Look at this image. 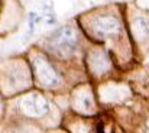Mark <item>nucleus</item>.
<instances>
[{"label": "nucleus", "mask_w": 149, "mask_h": 133, "mask_svg": "<svg viewBox=\"0 0 149 133\" xmlns=\"http://www.w3.org/2000/svg\"><path fill=\"white\" fill-rule=\"evenodd\" d=\"M35 68H36L38 78L41 80V83H42L44 86L52 87V86L56 84V72L52 70V67H51L47 61H42V59L36 61Z\"/></svg>", "instance_id": "f03ea898"}, {"label": "nucleus", "mask_w": 149, "mask_h": 133, "mask_svg": "<svg viewBox=\"0 0 149 133\" xmlns=\"http://www.w3.org/2000/svg\"><path fill=\"white\" fill-rule=\"evenodd\" d=\"M52 44L55 46V51L62 52L64 55H70L75 48V36L74 32L70 28H62L54 35Z\"/></svg>", "instance_id": "f257e3e1"}, {"label": "nucleus", "mask_w": 149, "mask_h": 133, "mask_svg": "<svg viewBox=\"0 0 149 133\" xmlns=\"http://www.w3.org/2000/svg\"><path fill=\"white\" fill-rule=\"evenodd\" d=\"M36 22H38V15L31 13V31H33V28H35Z\"/></svg>", "instance_id": "7ed1b4c3"}, {"label": "nucleus", "mask_w": 149, "mask_h": 133, "mask_svg": "<svg viewBox=\"0 0 149 133\" xmlns=\"http://www.w3.org/2000/svg\"><path fill=\"white\" fill-rule=\"evenodd\" d=\"M97 133H106L104 130H103V129H101V126H100V125L97 126ZM111 133H113V132H111Z\"/></svg>", "instance_id": "20e7f679"}]
</instances>
